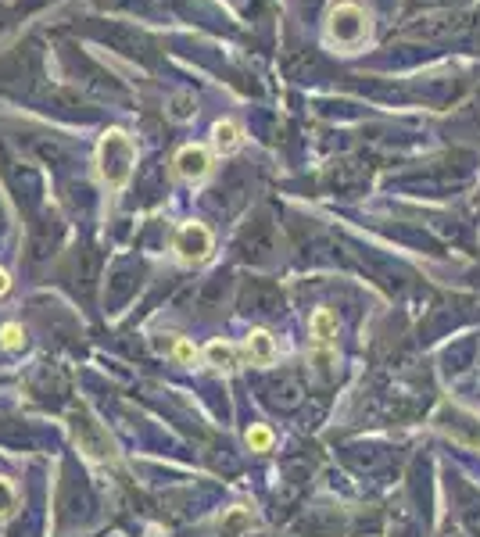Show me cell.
<instances>
[{"label":"cell","instance_id":"obj_6","mask_svg":"<svg viewBox=\"0 0 480 537\" xmlns=\"http://www.w3.org/2000/svg\"><path fill=\"white\" fill-rule=\"evenodd\" d=\"M237 251L240 258H248V262H269L276 251V230H273V222L262 215V219L248 222L244 230H240L237 237Z\"/></svg>","mask_w":480,"mask_h":537},{"label":"cell","instance_id":"obj_10","mask_svg":"<svg viewBox=\"0 0 480 537\" xmlns=\"http://www.w3.org/2000/svg\"><path fill=\"white\" fill-rule=\"evenodd\" d=\"M72 434H76L79 448H83L86 455H94V459H101V455H108V441H104L101 427H97L90 416H72Z\"/></svg>","mask_w":480,"mask_h":537},{"label":"cell","instance_id":"obj_14","mask_svg":"<svg viewBox=\"0 0 480 537\" xmlns=\"http://www.w3.org/2000/svg\"><path fill=\"white\" fill-rule=\"evenodd\" d=\"M244 190H248V187H244V179L230 176V183H219V187L212 190V194H215V197H212V205H215V208H223L226 215L237 212V208L244 205Z\"/></svg>","mask_w":480,"mask_h":537},{"label":"cell","instance_id":"obj_25","mask_svg":"<svg viewBox=\"0 0 480 537\" xmlns=\"http://www.w3.org/2000/svg\"><path fill=\"white\" fill-rule=\"evenodd\" d=\"M11 509H15V487L0 477V516H8Z\"/></svg>","mask_w":480,"mask_h":537},{"label":"cell","instance_id":"obj_23","mask_svg":"<svg viewBox=\"0 0 480 537\" xmlns=\"http://www.w3.org/2000/svg\"><path fill=\"white\" fill-rule=\"evenodd\" d=\"M208 358H212L215 366H223V369H230L233 362H237V355H233V348H230V344H223V341L208 344Z\"/></svg>","mask_w":480,"mask_h":537},{"label":"cell","instance_id":"obj_18","mask_svg":"<svg viewBox=\"0 0 480 537\" xmlns=\"http://www.w3.org/2000/svg\"><path fill=\"white\" fill-rule=\"evenodd\" d=\"M237 144H240V129L233 126V122H219V126H215V147H219V151H237Z\"/></svg>","mask_w":480,"mask_h":537},{"label":"cell","instance_id":"obj_26","mask_svg":"<svg viewBox=\"0 0 480 537\" xmlns=\"http://www.w3.org/2000/svg\"><path fill=\"white\" fill-rule=\"evenodd\" d=\"M463 520H466V527L473 530V537H480V502H470L463 509Z\"/></svg>","mask_w":480,"mask_h":537},{"label":"cell","instance_id":"obj_2","mask_svg":"<svg viewBox=\"0 0 480 537\" xmlns=\"http://www.w3.org/2000/svg\"><path fill=\"white\" fill-rule=\"evenodd\" d=\"M18 151L26 154L29 162L36 165H65L69 162V144L61 137H54V133H36V129H26V133H18Z\"/></svg>","mask_w":480,"mask_h":537},{"label":"cell","instance_id":"obj_32","mask_svg":"<svg viewBox=\"0 0 480 537\" xmlns=\"http://www.w3.org/2000/svg\"><path fill=\"white\" fill-rule=\"evenodd\" d=\"M477 115H480V101H477Z\"/></svg>","mask_w":480,"mask_h":537},{"label":"cell","instance_id":"obj_17","mask_svg":"<svg viewBox=\"0 0 480 537\" xmlns=\"http://www.w3.org/2000/svg\"><path fill=\"white\" fill-rule=\"evenodd\" d=\"M312 337H316L319 344H330L337 337V319L326 312V308H319L316 316H312Z\"/></svg>","mask_w":480,"mask_h":537},{"label":"cell","instance_id":"obj_16","mask_svg":"<svg viewBox=\"0 0 480 537\" xmlns=\"http://www.w3.org/2000/svg\"><path fill=\"white\" fill-rule=\"evenodd\" d=\"M248 355H251V362H273L276 358V344H273V337H269L266 330H251L248 333Z\"/></svg>","mask_w":480,"mask_h":537},{"label":"cell","instance_id":"obj_1","mask_svg":"<svg viewBox=\"0 0 480 537\" xmlns=\"http://www.w3.org/2000/svg\"><path fill=\"white\" fill-rule=\"evenodd\" d=\"M133 162H137V154H133V144H129L126 133L112 129V133H104L101 140V176L112 183V187H126L129 172H133Z\"/></svg>","mask_w":480,"mask_h":537},{"label":"cell","instance_id":"obj_20","mask_svg":"<svg viewBox=\"0 0 480 537\" xmlns=\"http://www.w3.org/2000/svg\"><path fill=\"white\" fill-rule=\"evenodd\" d=\"M72 273L79 276L76 283L90 287V283H94V255H90V251H79V255L72 258Z\"/></svg>","mask_w":480,"mask_h":537},{"label":"cell","instance_id":"obj_13","mask_svg":"<svg viewBox=\"0 0 480 537\" xmlns=\"http://www.w3.org/2000/svg\"><path fill=\"white\" fill-rule=\"evenodd\" d=\"M366 179H369L366 162H341V165H334V172H330V183H334L337 190H359Z\"/></svg>","mask_w":480,"mask_h":537},{"label":"cell","instance_id":"obj_4","mask_svg":"<svg viewBox=\"0 0 480 537\" xmlns=\"http://www.w3.org/2000/svg\"><path fill=\"white\" fill-rule=\"evenodd\" d=\"M470 29V18L459 15V11H441V15H423L420 22L402 29V36L409 40H452V36H463Z\"/></svg>","mask_w":480,"mask_h":537},{"label":"cell","instance_id":"obj_27","mask_svg":"<svg viewBox=\"0 0 480 537\" xmlns=\"http://www.w3.org/2000/svg\"><path fill=\"white\" fill-rule=\"evenodd\" d=\"M190 111H194V97L180 94L176 101H172V119H187Z\"/></svg>","mask_w":480,"mask_h":537},{"label":"cell","instance_id":"obj_8","mask_svg":"<svg viewBox=\"0 0 480 537\" xmlns=\"http://www.w3.org/2000/svg\"><path fill=\"white\" fill-rule=\"evenodd\" d=\"M176 251H180L183 262H205L208 251H212V233L201 222H187L176 233Z\"/></svg>","mask_w":480,"mask_h":537},{"label":"cell","instance_id":"obj_31","mask_svg":"<svg viewBox=\"0 0 480 537\" xmlns=\"http://www.w3.org/2000/svg\"><path fill=\"white\" fill-rule=\"evenodd\" d=\"M8 287H11L8 273H4V269H0V294H8Z\"/></svg>","mask_w":480,"mask_h":537},{"label":"cell","instance_id":"obj_3","mask_svg":"<svg viewBox=\"0 0 480 537\" xmlns=\"http://www.w3.org/2000/svg\"><path fill=\"white\" fill-rule=\"evenodd\" d=\"M366 33H369V22L359 4H337L330 11V18H326V36L334 43H341V47H355V43L366 40Z\"/></svg>","mask_w":480,"mask_h":537},{"label":"cell","instance_id":"obj_28","mask_svg":"<svg viewBox=\"0 0 480 537\" xmlns=\"http://www.w3.org/2000/svg\"><path fill=\"white\" fill-rule=\"evenodd\" d=\"M452 4H463V0H409V11H420V8H452Z\"/></svg>","mask_w":480,"mask_h":537},{"label":"cell","instance_id":"obj_21","mask_svg":"<svg viewBox=\"0 0 480 537\" xmlns=\"http://www.w3.org/2000/svg\"><path fill=\"white\" fill-rule=\"evenodd\" d=\"M348 459H352L359 469H366V473H373V469H380V466H384V462H387V455H384V452H377V448H369L366 455H362V452H352V455H348Z\"/></svg>","mask_w":480,"mask_h":537},{"label":"cell","instance_id":"obj_12","mask_svg":"<svg viewBox=\"0 0 480 537\" xmlns=\"http://www.w3.org/2000/svg\"><path fill=\"white\" fill-rule=\"evenodd\" d=\"M208 165H212V158H208V151H205V147H198V144L183 147V151L176 154V172H180L183 179L208 176Z\"/></svg>","mask_w":480,"mask_h":537},{"label":"cell","instance_id":"obj_9","mask_svg":"<svg viewBox=\"0 0 480 537\" xmlns=\"http://www.w3.org/2000/svg\"><path fill=\"white\" fill-rule=\"evenodd\" d=\"M58 244H61V219L58 215H43L33 226V240H29L33 262H47V258L58 251Z\"/></svg>","mask_w":480,"mask_h":537},{"label":"cell","instance_id":"obj_7","mask_svg":"<svg viewBox=\"0 0 480 537\" xmlns=\"http://www.w3.org/2000/svg\"><path fill=\"white\" fill-rule=\"evenodd\" d=\"M305 398H309V391H305V384H301L294 373L276 376L273 384L266 387V401L273 405V409H280V412L301 409V405H305Z\"/></svg>","mask_w":480,"mask_h":537},{"label":"cell","instance_id":"obj_5","mask_svg":"<svg viewBox=\"0 0 480 537\" xmlns=\"http://www.w3.org/2000/svg\"><path fill=\"white\" fill-rule=\"evenodd\" d=\"M237 308L240 312H251V316H280L283 294H280V287L269 280H248L240 287Z\"/></svg>","mask_w":480,"mask_h":537},{"label":"cell","instance_id":"obj_29","mask_svg":"<svg viewBox=\"0 0 480 537\" xmlns=\"http://www.w3.org/2000/svg\"><path fill=\"white\" fill-rule=\"evenodd\" d=\"M323 412H326V401H316V405H312V412H305V427H319Z\"/></svg>","mask_w":480,"mask_h":537},{"label":"cell","instance_id":"obj_19","mask_svg":"<svg viewBox=\"0 0 480 537\" xmlns=\"http://www.w3.org/2000/svg\"><path fill=\"white\" fill-rule=\"evenodd\" d=\"M251 527V520H248V512L244 509H233L230 516H226L223 523H219V530H223V537H240L244 530Z\"/></svg>","mask_w":480,"mask_h":537},{"label":"cell","instance_id":"obj_30","mask_svg":"<svg viewBox=\"0 0 480 537\" xmlns=\"http://www.w3.org/2000/svg\"><path fill=\"white\" fill-rule=\"evenodd\" d=\"M172 351H176V358H180V362H194V355H198V351L190 348L187 341H176V344H172Z\"/></svg>","mask_w":480,"mask_h":537},{"label":"cell","instance_id":"obj_22","mask_svg":"<svg viewBox=\"0 0 480 537\" xmlns=\"http://www.w3.org/2000/svg\"><path fill=\"white\" fill-rule=\"evenodd\" d=\"M248 448H251V452H269V448H273V430H269V427H251L248 430Z\"/></svg>","mask_w":480,"mask_h":537},{"label":"cell","instance_id":"obj_11","mask_svg":"<svg viewBox=\"0 0 480 537\" xmlns=\"http://www.w3.org/2000/svg\"><path fill=\"white\" fill-rule=\"evenodd\" d=\"M137 269L133 265H119L112 273V280H108V290H104V305L108 308H115V305H122V301L137 290Z\"/></svg>","mask_w":480,"mask_h":537},{"label":"cell","instance_id":"obj_24","mask_svg":"<svg viewBox=\"0 0 480 537\" xmlns=\"http://www.w3.org/2000/svg\"><path fill=\"white\" fill-rule=\"evenodd\" d=\"M0 344H4L8 351H15V348L26 344V333L18 330V326H4V330H0Z\"/></svg>","mask_w":480,"mask_h":537},{"label":"cell","instance_id":"obj_15","mask_svg":"<svg viewBox=\"0 0 480 537\" xmlns=\"http://www.w3.org/2000/svg\"><path fill=\"white\" fill-rule=\"evenodd\" d=\"M223 298H226V280L223 276H212V280H205L198 290H194V305L198 308H219L223 305Z\"/></svg>","mask_w":480,"mask_h":537}]
</instances>
